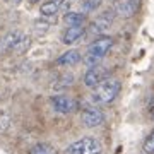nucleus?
Wrapping results in <instances>:
<instances>
[{
  "instance_id": "nucleus-1",
  "label": "nucleus",
  "mask_w": 154,
  "mask_h": 154,
  "mask_svg": "<svg viewBox=\"0 0 154 154\" xmlns=\"http://www.w3.org/2000/svg\"><path fill=\"white\" fill-rule=\"evenodd\" d=\"M111 46H113V38H110V36H99V38H96L88 46V53H86L84 62L89 67H96L99 63V60L105 58V55L111 50Z\"/></svg>"
},
{
  "instance_id": "nucleus-2",
  "label": "nucleus",
  "mask_w": 154,
  "mask_h": 154,
  "mask_svg": "<svg viewBox=\"0 0 154 154\" xmlns=\"http://www.w3.org/2000/svg\"><path fill=\"white\" fill-rule=\"evenodd\" d=\"M120 81L118 79H106L94 89L93 93V101L96 105H110L111 101L120 93Z\"/></svg>"
},
{
  "instance_id": "nucleus-3",
  "label": "nucleus",
  "mask_w": 154,
  "mask_h": 154,
  "mask_svg": "<svg viewBox=\"0 0 154 154\" xmlns=\"http://www.w3.org/2000/svg\"><path fill=\"white\" fill-rule=\"evenodd\" d=\"M103 147L98 139L94 137H82L72 142L69 147L63 151V154H101Z\"/></svg>"
},
{
  "instance_id": "nucleus-4",
  "label": "nucleus",
  "mask_w": 154,
  "mask_h": 154,
  "mask_svg": "<svg viewBox=\"0 0 154 154\" xmlns=\"http://www.w3.org/2000/svg\"><path fill=\"white\" fill-rule=\"evenodd\" d=\"M50 105L51 108L57 111V113H62V115H69L77 108L75 99L70 98V96H65V94H53L50 96Z\"/></svg>"
},
{
  "instance_id": "nucleus-5",
  "label": "nucleus",
  "mask_w": 154,
  "mask_h": 154,
  "mask_svg": "<svg viewBox=\"0 0 154 154\" xmlns=\"http://www.w3.org/2000/svg\"><path fill=\"white\" fill-rule=\"evenodd\" d=\"M81 122L84 123V127L94 128V127H99L105 122V115H103V111L99 110V108H96V106H88V108H84L82 113H81Z\"/></svg>"
},
{
  "instance_id": "nucleus-6",
  "label": "nucleus",
  "mask_w": 154,
  "mask_h": 154,
  "mask_svg": "<svg viewBox=\"0 0 154 154\" xmlns=\"http://www.w3.org/2000/svg\"><path fill=\"white\" fill-rule=\"evenodd\" d=\"M106 75H108V72L103 67H99V65L89 67L88 72L84 74V86L91 88V89H96L103 81H106Z\"/></svg>"
},
{
  "instance_id": "nucleus-7",
  "label": "nucleus",
  "mask_w": 154,
  "mask_h": 154,
  "mask_svg": "<svg viewBox=\"0 0 154 154\" xmlns=\"http://www.w3.org/2000/svg\"><path fill=\"white\" fill-rule=\"evenodd\" d=\"M140 9V0H118L115 5V12L120 17H132Z\"/></svg>"
},
{
  "instance_id": "nucleus-8",
  "label": "nucleus",
  "mask_w": 154,
  "mask_h": 154,
  "mask_svg": "<svg viewBox=\"0 0 154 154\" xmlns=\"http://www.w3.org/2000/svg\"><path fill=\"white\" fill-rule=\"evenodd\" d=\"M111 22H113V12L111 11H105L101 16L96 19L94 22H91V28H89V31L94 34H103L106 33L108 29H110Z\"/></svg>"
},
{
  "instance_id": "nucleus-9",
  "label": "nucleus",
  "mask_w": 154,
  "mask_h": 154,
  "mask_svg": "<svg viewBox=\"0 0 154 154\" xmlns=\"http://www.w3.org/2000/svg\"><path fill=\"white\" fill-rule=\"evenodd\" d=\"M84 33H86L84 26H69V28L65 29V33L62 34V43L63 45L77 43V41L84 36Z\"/></svg>"
},
{
  "instance_id": "nucleus-10",
  "label": "nucleus",
  "mask_w": 154,
  "mask_h": 154,
  "mask_svg": "<svg viewBox=\"0 0 154 154\" xmlns=\"http://www.w3.org/2000/svg\"><path fill=\"white\" fill-rule=\"evenodd\" d=\"M22 36H24V34H22L21 31H11V33H7L5 36L2 38V41H0V48L4 50V51H14L16 45L21 41Z\"/></svg>"
},
{
  "instance_id": "nucleus-11",
  "label": "nucleus",
  "mask_w": 154,
  "mask_h": 154,
  "mask_svg": "<svg viewBox=\"0 0 154 154\" xmlns=\"http://www.w3.org/2000/svg\"><path fill=\"white\" fill-rule=\"evenodd\" d=\"M81 51L77 50H69L65 53H62L58 58H57V65H65V67H70V65H75L81 62Z\"/></svg>"
},
{
  "instance_id": "nucleus-12",
  "label": "nucleus",
  "mask_w": 154,
  "mask_h": 154,
  "mask_svg": "<svg viewBox=\"0 0 154 154\" xmlns=\"http://www.w3.org/2000/svg\"><path fill=\"white\" fill-rule=\"evenodd\" d=\"M58 11H60V0H48L39 7V14L43 17H53L58 14Z\"/></svg>"
},
{
  "instance_id": "nucleus-13",
  "label": "nucleus",
  "mask_w": 154,
  "mask_h": 154,
  "mask_svg": "<svg viewBox=\"0 0 154 154\" xmlns=\"http://www.w3.org/2000/svg\"><path fill=\"white\" fill-rule=\"evenodd\" d=\"M72 84H74V75H72L70 72H63V74H60L55 79L53 89H67V88H70Z\"/></svg>"
},
{
  "instance_id": "nucleus-14",
  "label": "nucleus",
  "mask_w": 154,
  "mask_h": 154,
  "mask_svg": "<svg viewBox=\"0 0 154 154\" xmlns=\"http://www.w3.org/2000/svg\"><path fill=\"white\" fill-rule=\"evenodd\" d=\"M63 19L69 26H84V22H86V16L82 12H67Z\"/></svg>"
},
{
  "instance_id": "nucleus-15",
  "label": "nucleus",
  "mask_w": 154,
  "mask_h": 154,
  "mask_svg": "<svg viewBox=\"0 0 154 154\" xmlns=\"http://www.w3.org/2000/svg\"><path fill=\"white\" fill-rule=\"evenodd\" d=\"M11 125H12L11 113H9V111H5V110H0V134L9 132Z\"/></svg>"
},
{
  "instance_id": "nucleus-16",
  "label": "nucleus",
  "mask_w": 154,
  "mask_h": 154,
  "mask_svg": "<svg viewBox=\"0 0 154 154\" xmlns=\"http://www.w3.org/2000/svg\"><path fill=\"white\" fill-rule=\"evenodd\" d=\"M31 154H57V151L50 144L46 142H41V144H36L33 149H31Z\"/></svg>"
},
{
  "instance_id": "nucleus-17",
  "label": "nucleus",
  "mask_w": 154,
  "mask_h": 154,
  "mask_svg": "<svg viewBox=\"0 0 154 154\" xmlns=\"http://www.w3.org/2000/svg\"><path fill=\"white\" fill-rule=\"evenodd\" d=\"M103 4V0H82V7L86 12H94L98 11Z\"/></svg>"
},
{
  "instance_id": "nucleus-18",
  "label": "nucleus",
  "mask_w": 154,
  "mask_h": 154,
  "mask_svg": "<svg viewBox=\"0 0 154 154\" xmlns=\"http://www.w3.org/2000/svg\"><path fill=\"white\" fill-rule=\"evenodd\" d=\"M142 149L147 154H154V130L146 137V140H144V144H142Z\"/></svg>"
},
{
  "instance_id": "nucleus-19",
  "label": "nucleus",
  "mask_w": 154,
  "mask_h": 154,
  "mask_svg": "<svg viewBox=\"0 0 154 154\" xmlns=\"http://www.w3.org/2000/svg\"><path fill=\"white\" fill-rule=\"evenodd\" d=\"M28 46H29V38L26 36V34H24V36L21 38V41H19V43L16 45L14 51H16V53H22V51H24V50L28 48Z\"/></svg>"
},
{
  "instance_id": "nucleus-20",
  "label": "nucleus",
  "mask_w": 154,
  "mask_h": 154,
  "mask_svg": "<svg viewBox=\"0 0 154 154\" xmlns=\"http://www.w3.org/2000/svg\"><path fill=\"white\" fill-rule=\"evenodd\" d=\"M34 28H36V31H41V33H45V31H46V29H48V24H46V22H36V24H34Z\"/></svg>"
},
{
  "instance_id": "nucleus-21",
  "label": "nucleus",
  "mask_w": 154,
  "mask_h": 154,
  "mask_svg": "<svg viewBox=\"0 0 154 154\" xmlns=\"http://www.w3.org/2000/svg\"><path fill=\"white\" fill-rule=\"evenodd\" d=\"M149 115H151V118L154 120V106H151V108H149Z\"/></svg>"
},
{
  "instance_id": "nucleus-22",
  "label": "nucleus",
  "mask_w": 154,
  "mask_h": 154,
  "mask_svg": "<svg viewBox=\"0 0 154 154\" xmlns=\"http://www.w3.org/2000/svg\"><path fill=\"white\" fill-rule=\"evenodd\" d=\"M7 2H9V4H12V5H17V4L21 2V0H7Z\"/></svg>"
},
{
  "instance_id": "nucleus-23",
  "label": "nucleus",
  "mask_w": 154,
  "mask_h": 154,
  "mask_svg": "<svg viewBox=\"0 0 154 154\" xmlns=\"http://www.w3.org/2000/svg\"><path fill=\"white\" fill-rule=\"evenodd\" d=\"M29 2H31V4H36V2H38V0H29Z\"/></svg>"
}]
</instances>
